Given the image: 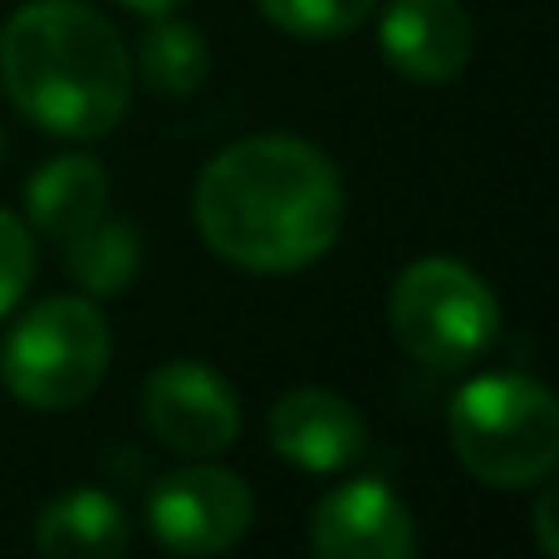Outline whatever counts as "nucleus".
<instances>
[{"label":"nucleus","mask_w":559,"mask_h":559,"mask_svg":"<svg viewBox=\"0 0 559 559\" xmlns=\"http://www.w3.org/2000/svg\"><path fill=\"white\" fill-rule=\"evenodd\" d=\"M202 241L241 271H299L334 246L344 187L319 147L299 138H246L206 163L192 192Z\"/></svg>","instance_id":"nucleus-1"},{"label":"nucleus","mask_w":559,"mask_h":559,"mask_svg":"<svg viewBox=\"0 0 559 559\" xmlns=\"http://www.w3.org/2000/svg\"><path fill=\"white\" fill-rule=\"evenodd\" d=\"M0 84L45 133L104 138L128 114L133 64L98 10L79 0H29L0 29Z\"/></svg>","instance_id":"nucleus-2"},{"label":"nucleus","mask_w":559,"mask_h":559,"mask_svg":"<svg viewBox=\"0 0 559 559\" xmlns=\"http://www.w3.org/2000/svg\"><path fill=\"white\" fill-rule=\"evenodd\" d=\"M447 427L462 466L496 491L540 486L559 462V407L535 378H476L456 393Z\"/></svg>","instance_id":"nucleus-3"},{"label":"nucleus","mask_w":559,"mask_h":559,"mask_svg":"<svg viewBox=\"0 0 559 559\" xmlns=\"http://www.w3.org/2000/svg\"><path fill=\"white\" fill-rule=\"evenodd\" d=\"M108 354L114 338L104 314L79 295H59L10 329L0 348V378L35 413H64L98 388Z\"/></svg>","instance_id":"nucleus-4"},{"label":"nucleus","mask_w":559,"mask_h":559,"mask_svg":"<svg viewBox=\"0 0 559 559\" xmlns=\"http://www.w3.org/2000/svg\"><path fill=\"white\" fill-rule=\"evenodd\" d=\"M388 324L403 354H413L417 364L466 368L491 348L501 309L481 275H472L462 261L432 255L397 275L388 295Z\"/></svg>","instance_id":"nucleus-5"},{"label":"nucleus","mask_w":559,"mask_h":559,"mask_svg":"<svg viewBox=\"0 0 559 559\" xmlns=\"http://www.w3.org/2000/svg\"><path fill=\"white\" fill-rule=\"evenodd\" d=\"M147 525L177 555H222L251 525V491L222 466H187L153 486Z\"/></svg>","instance_id":"nucleus-6"},{"label":"nucleus","mask_w":559,"mask_h":559,"mask_svg":"<svg viewBox=\"0 0 559 559\" xmlns=\"http://www.w3.org/2000/svg\"><path fill=\"white\" fill-rule=\"evenodd\" d=\"M143 413L157 442L182 456H202V462L226 452L241 432V407H236L231 383L197 358H177L147 378Z\"/></svg>","instance_id":"nucleus-7"},{"label":"nucleus","mask_w":559,"mask_h":559,"mask_svg":"<svg viewBox=\"0 0 559 559\" xmlns=\"http://www.w3.org/2000/svg\"><path fill=\"white\" fill-rule=\"evenodd\" d=\"M309 550L319 559H413L417 525L393 486L344 481L319 496L309 515Z\"/></svg>","instance_id":"nucleus-8"},{"label":"nucleus","mask_w":559,"mask_h":559,"mask_svg":"<svg viewBox=\"0 0 559 559\" xmlns=\"http://www.w3.org/2000/svg\"><path fill=\"white\" fill-rule=\"evenodd\" d=\"M383 59L413 84H447L472 59V15L462 0H393L378 25Z\"/></svg>","instance_id":"nucleus-9"},{"label":"nucleus","mask_w":559,"mask_h":559,"mask_svg":"<svg viewBox=\"0 0 559 559\" xmlns=\"http://www.w3.org/2000/svg\"><path fill=\"white\" fill-rule=\"evenodd\" d=\"M271 447L305 472H344L364 456L368 427L329 388H295L271 407Z\"/></svg>","instance_id":"nucleus-10"},{"label":"nucleus","mask_w":559,"mask_h":559,"mask_svg":"<svg viewBox=\"0 0 559 559\" xmlns=\"http://www.w3.org/2000/svg\"><path fill=\"white\" fill-rule=\"evenodd\" d=\"M35 545L55 559H114L128 545V521L114 496L104 491H64L39 511Z\"/></svg>","instance_id":"nucleus-11"},{"label":"nucleus","mask_w":559,"mask_h":559,"mask_svg":"<svg viewBox=\"0 0 559 559\" xmlns=\"http://www.w3.org/2000/svg\"><path fill=\"white\" fill-rule=\"evenodd\" d=\"M25 206H29V222H35L39 231L69 241V236L84 231L94 216H104L108 177L94 157H79V153L55 157V163H45L35 177H29Z\"/></svg>","instance_id":"nucleus-12"},{"label":"nucleus","mask_w":559,"mask_h":559,"mask_svg":"<svg viewBox=\"0 0 559 559\" xmlns=\"http://www.w3.org/2000/svg\"><path fill=\"white\" fill-rule=\"evenodd\" d=\"M69 275L88 289V295H118L128 280L138 275V231L123 222H94L64 241Z\"/></svg>","instance_id":"nucleus-13"},{"label":"nucleus","mask_w":559,"mask_h":559,"mask_svg":"<svg viewBox=\"0 0 559 559\" xmlns=\"http://www.w3.org/2000/svg\"><path fill=\"white\" fill-rule=\"evenodd\" d=\"M163 20V15H157ZM212 69V55H206V39L197 35L182 20H163L153 25V35L143 39V74L157 94H197Z\"/></svg>","instance_id":"nucleus-14"},{"label":"nucleus","mask_w":559,"mask_h":559,"mask_svg":"<svg viewBox=\"0 0 559 559\" xmlns=\"http://www.w3.org/2000/svg\"><path fill=\"white\" fill-rule=\"evenodd\" d=\"M265 20L299 39H338L358 29L373 10V0H261Z\"/></svg>","instance_id":"nucleus-15"},{"label":"nucleus","mask_w":559,"mask_h":559,"mask_svg":"<svg viewBox=\"0 0 559 559\" xmlns=\"http://www.w3.org/2000/svg\"><path fill=\"white\" fill-rule=\"evenodd\" d=\"M29 280H35V241L20 216L0 212V319L20 305Z\"/></svg>","instance_id":"nucleus-16"},{"label":"nucleus","mask_w":559,"mask_h":559,"mask_svg":"<svg viewBox=\"0 0 559 559\" xmlns=\"http://www.w3.org/2000/svg\"><path fill=\"white\" fill-rule=\"evenodd\" d=\"M550 515H555V496L545 491L540 506H535V531H540V550H545V555H559V535H555V521H550Z\"/></svg>","instance_id":"nucleus-17"},{"label":"nucleus","mask_w":559,"mask_h":559,"mask_svg":"<svg viewBox=\"0 0 559 559\" xmlns=\"http://www.w3.org/2000/svg\"><path fill=\"white\" fill-rule=\"evenodd\" d=\"M128 10H143V15H167V10L187 5V0H123Z\"/></svg>","instance_id":"nucleus-18"},{"label":"nucleus","mask_w":559,"mask_h":559,"mask_svg":"<svg viewBox=\"0 0 559 559\" xmlns=\"http://www.w3.org/2000/svg\"><path fill=\"white\" fill-rule=\"evenodd\" d=\"M0 157H5V133H0Z\"/></svg>","instance_id":"nucleus-19"}]
</instances>
